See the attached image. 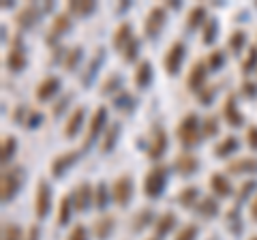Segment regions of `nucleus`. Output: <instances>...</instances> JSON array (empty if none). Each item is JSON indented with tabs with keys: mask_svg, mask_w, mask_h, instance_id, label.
<instances>
[{
	"mask_svg": "<svg viewBox=\"0 0 257 240\" xmlns=\"http://www.w3.org/2000/svg\"><path fill=\"white\" fill-rule=\"evenodd\" d=\"M131 24H120L118 30L114 33V47H118V50H122L124 45L131 43Z\"/></svg>",
	"mask_w": 257,
	"mask_h": 240,
	"instance_id": "22",
	"label": "nucleus"
},
{
	"mask_svg": "<svg viewBox=\"0 0 257 240\" xmlns=\"http://www.w3.org/2000/svg\"><path fill=\"white\" fill-rule=\"evenodd\" d=\"M150 221H152V210H150V208H144V210L138 212V217L133 219V229L140 231L142 227H146Z\"/></svg>",
	"mask_w": 257,
	"mask_h": 240,
	"instance_id": "33",
	"label": "nucleus"
},
{
	"mask_svg": "<svg viewBox=\"0 0 257 240\" xmlns=\"http://www.w3.org/2000/svg\"><path fill=\"white\" fill-rule=\"evenodd\" d=\"M15 146H18V142H15L13 135H7V138L3 140V150H0V157H3V163H7L9 159L13 157L15 153Z\"/></svg>",
	"mask_w": 257,
	"mask_h": 240,
	"instance_id": "30",
	"label": "nucleus"
},
{
	"mask_svg": "<svg viewBox=\"0 0 257 240\" xmlns=\"http://www.w3.org/2000/svg\"><path fill=\"white\" fill-rule=\"evenodd\" d=\"M197 212L204 214V217H214V214L219 212V204H216L212 197H204L197 206Z\"/></svg>",
	"mask_w": 257,
	"mask_h": 240,
	"instance_id": "29",
	"label": "nucleus"
},
{
	"mask_svg": "<svg viewBox=\"0 0 257 240\" xmlns=\"http://www.w3.org/2000/svg\"><path fill=\"white\" fill-rule=\"evenodd\" d=\"M39 120H41V114H32V118L28 120V127H37Z\"/></svg>",
	"mask_w": 257,
	"mask_h": 240,
	"instance_id": "52",
	"label": "nucleus"
},
{
	"mask_svg": "<svg viewBox=\"0 0 257 240\" xmlns=\"http://www.w3.org/2000/svg\"><path fill=\"white\" fill-rule=\"evenodd\" d=\"M182 60H184V45L180 41H176L170 50L165 54V69L170 75H176L182 67Z\"/></svg>",
	"mask_w": 257,
	"mask_h": 240,
	"instance_id": "6",
	"label": "nucleus"
},
{
	"mask_svg": "<svg viewBox=\"0 0 257 240\" xmlns=\"http://www.w3.org/2000/svg\"><path fill=\"white\" fill-rule=\"evenodd\" d=\"M223 114H225V118H227V123H229L231 127H240V125L244 123L242 114H240V111H238V105H236V99H234V94H229V97L225 99Z\"/></svg>",
	"mask_w": 257,
	"mask_h": 240,
	"instance_id": "14",
	"label": "nucleus"
},
{
	"mask_svg": "<svg viewBox=\"0 0 257 240\" xmlns=\"http://www.w3.org/2000/svg\"><path fill=\"white\" fill-rule=\"evenodd\" d=\"M236 150H238V140L236 138H225L219 146L214 148V153H216V157L223 159V157H229L231 153H236Z\"/></svg>",
	"mask_w": 257,
	"mask_h": 240,
	"instance_id": "25",
	"label": "nucleus"
},
{
	"mask_svg": "<svg viewBox=\"0 0 257 240\" xmlns=\"http://www.w3.org/2000/svg\"><path fill=\"white\" fill-rule=\"evenodd\" d=\"M94 197L92 193V189L88 182H84V185H79L75 191H73V195H71V199H73V208L79 212H86L88 210V206H90V199Z\"/></svg>",
	"mask_w": 257,
	"mask_h": 240,
	"instance_id": "9",
	"label": "nucleus"
},
{
	"mask_svg": "<svg viewBox=\"0 0 257 240\" xmlns=\"http://www.w3.org/2000/svg\"><path fill=\"white\" fill-rule=\"evenodd\" d=\"M7 67H9L11 71H22L24 67H26V56H24V52H22V47H20V39L15 41V45H13V50L9 52V56H7Z\"/></svg>",
	"mask_w": 257,
	"mask_h": 240,
	"instance_id": "15",
	"label": "nucleus"
},
{
	"mask_svg": "<svg viewBox=\"0 0 257 240\" xmlns=\"http://www.w3.org/2000/svg\"><path fill=\"white\" fill-rule=\"evenodd\" d=\"M79 60H82V47H73V50L69 52V58H67V69L73 71Z\"/></svg>",
	"mask_w": 257,
	"mask_h": 240,
	"instance_id": "42",
	"label": "nucleus"
},
{
	"mask_svg": "<svg viewBox=\"0 0 257 240\" xmlns=\"http://www.w3.org/2000/svg\"><path fill=\"white\" fill-rule=\"evenodd\" d=\"M251 217L257 221V199H255V202L251 204Z\"/></svg>",
	"mask_w": 257,
	"mask_h": 240,
	"instance_id": "54",
	"label": "nucleus"
},
{
	"mask_svg": "<svg viewBox=\"0 0 257 240\" xmlns=\"http://www.w3.org/2000/svg\"><path fill=\"white\" fill-rule=\"evenodd\" d=\"M71 28V18L69 15H58V18L54 20V24H52V30H50V41H54L56 37H60V35H64L67 30Z\"/></svg>",
	"mask_w": 257,
	"mask_h": 240,
	"instance_id": "21",
	"label": "nucleus"
},
{
	"mask_svg": "<svg viewBox=\"0 0 257 240\" xmlns=\"http://www.w3.org/2000/svg\"><path fill=\"white\" fill-rule=\"evenodd\" d=\"M174 225H176V217H174L172 212H165L163 217L157 221V227H155V229H157V234H159V236H165L167 231H172Z\"/></svg>",
	"mask_w": 257,
	"mask_h": 240,
	"instance_id": "28",
	"label": "nucleus"
},
{
	"mask_svg": "<svg viewBox=\"0 0 257 240\" xmlns=\"http://www.w3.org/2000/svg\"><path fill=\"white\" fill-rule=\"evenodd\" d=\"M84 116H86V109H84V107H77L73 114H71L67 127H64V135H67V138H75V135H77V131L82 129Z\"/></svg>",
	"mask_w": 257,
	"mask_h": 240,
	"instance_id": "18",
	"label": "nucleus"
},
{
	"mask_svg": "<svg viewBox=\"0 0 257 240\" xmlns=\"http://www.w3.org/2000/svg\"><path fill=\"white\" fill-rule=\"evenodd\" d=\"M212 94H214V88H206V90L199 92V97H202L204 103H210V97H212Z\"/></svg>",
	"mask_w": 257,
	"mask_h": 240,
	"instance_id": "50",
	"label": "nucleus"
},
{
	"mask_svg": "<svg viewBox=\"0 0 257 240\" xmlns=\"http://www.w3.org/2000/svg\"><path fill=\"white\" fill-rule=\"evenodd\" d=\"M167 150V133L163 127L155 125L150 133V144H148V157L150 159H159L163 157V153Z\"/></svg>",
	"mask_w": 257,
	"mask_h": 240,
	"instance_id": "4",
	"label": "nucleus"
},
{
	"mask_svg": "<svg viewBox=\"0 0 257 240\" xmlns=\"http://www.w3.org/2000/svg\"><path fill=\"white\" fill-rule=\"evenodd\" d=\"M223 62H225V54L221 52V50H216V52H212L210 56H208V67L210 69H221L223 67Z\"/></svg>",
	"mask_w": 257,
	"mask_h": 240,
	"instance_id": "40",
	"label": "nucleus"
},
{
	"mask_svg": "<svg viewBox=\"0 0 257 240\" xmlns=\"http://www.w3.org/2000/svg\"><path fill=\"white\" fill-rule=\"evenodd\" d=\"M150 79H152V65L148 60H144V62H140L138 71H135V84L140 88H146L150 84Z\"/></svg>",
	"mask_w": 257,
	"mask_h": 240,
	"instance_id": "20",
	"label": "nucleus"
},
{
	"mask_svg": "<svg viewBox=\"0 0 257 240\" xmlns=\"http://www.w3.org/2000/svg\"><path fill=\"white\" fill-rule=\"evenodd\" d=\"M3 240H22V229L18 225H5Z\"/></svg>",
	"mask_w": 257,
	"mask_h": 240,
	"instance_id": "41",
	"label": "nucleus"
},
{
	"mask_svg": "<svg viewBox=\"0 0 257 240\" xmlns=\"http://www.w3.org/2000/svg\"><path fill=\"white\" fill-rule=\"evenodd\" d=\"M50 204H52V193H50V185L45 180L39 182L37 187V202H35V208H37V214L39 217H45L50 212Z\"/></svg>",
	"mask_w": 257,
	"mask_h": 240,
	"instance_id": "10",
	"label": "nucleus"
},
{
	"mask_svg": "<svg viewBox=\"0 0 257 240\" xmlns=\"http://www.w3.org/2000/svg\"><path fill=\"white\" fill-rule=\"evenodd\" d=\"M71 210H73V199H71L69 195H64V197L60 199V206H58V225H64V223H69Z\"/></svg>",
	"mask_w": 257,
	"mask_h": 240,
	"instance_id": "26",
	"label": "nucleus"
},
{
	"mask_svg": "<svg viewBox=\"0 0 257 240\" xmlns=\"http://www.w3.org/2000/svg\"><path fill=\"white\" fill-rule=\"evenodd\" d=\"M246 144H248V148L257 150V127H251L246 131Z\"/></svg>",
	"mask_w": 257,
	"mask_h": 240,
	"instance_id": "47",
	"label": "nucleus"
},
{
	"mask_svg": "<svg viewBox=\"0 0 257 240\" xmlns=\"http://www.w3.org/2000/svg\"><path fill=\"white\" fill-rule=\"evenodd\" d=\"M167 185V170L165 165H155L152 170L146 174V178H144V195L148 197H159L163 193V189Z\"/></svg>",
	"mask_w": 257,
	"mask_h": 240,
	"instance_id": "1",
	"label": "nucleus"
},
{
	"mask_svg": "<svg viewBox=\"0 0 257 240\" xmlns=\"http://www.w3.org/2000/svg\"><path fill=\"white\" fill-rule=\"evenodd\" d=\"M150 240H157V238H150Z\"/></svg>",
	"mask_w": 257,
	"mask_h": 240,
	"instance_id": "55",
	"label": "nucleus"
},
{
	"mask_svg": "<svg viewBox=\"0 0 257 240\" xmlns=\"http://www.w3.org/2000/svg\"><path fill=\"white\" fill-rule=\"evenodd\" d=\"M210 189L214 191L216 195H221V197H227V195L234 193V189H231V182L225 178L223 174H219V172L210 176Z\"/></svg>",
	"mask_w": 257,
	"mask_h": 240,
	"instance_id": "16",
	"label": "nucleus"
},
{
	"mask_svg": "<svg viewBox=\"0 0 257 240\" xmlns=\"http://www.w3.org/2000/svg\"><path fill=\"white\" fill-rule=\"evenodd\" d=\"M178 140L187 148L199 142V118L195 114H187L182 118V123L178 125Z\"/></svg>",
	"mask_w": 257,
	"mask_h": 240,
	"instance_id": "2",
	"label": "nucleus"
},
{
	"mask_svg": "<svg viewBox=\"0 0 257 240\" xmlns=\"http://www.w3.org/2000/svg\"><path fill=\"white\" fill-rule=\"evenodd\" d=\"M165 24V9L163 7H155V9H150L146 22H144V33L148 37H157L159 30L163 28Z\"/></svg>",
	"mask_w": 257,
	"mask_h": 240,
	"instance_id": "7",
	"label": "nucleus"
},
{
	"mask_svg": "<svg viewBox=\"0 0 257 240\" xmlns=\"http://www.w3.org/2000/svg\"><path fill=\"white\" fill-rule=\"evenodd\" d=\"M242 92L246 94V97L255 99V97H257V86H255V84H248V82H246V84L242 86Z\"/></svg>",
	"mask_w": 257,
	"mask_h": 240,
	"instance_id": "49",
	"label": "nucleus"
},
{
	"mask_svg": "<svg viewBox=\"0 0 257 240\" xmlns=\"http://www.w3.org/2000/svg\"><path fill=\"white\" fill-rule=\"evenodd\" d=\"M69 240H88V234H86V227L82 225V223H77V225L73 227V231H71Z\"/></svg>",
	"mask_w": 257,
	"mask_h": 240,
	"instance_id": "46",
	"label": "nucleus"
},
{
	"mask_svg": "<svg viewBox=\"0 0 257 240\" xmlns=\"http://www.w3.org/2000/svg\"><path fill=\"white\" fill-rule=\"evenodd\" d=\"M244 41H246V35L242 33V30H236V33H234V35H231V37H229V50L238 54L240 50H242V45H244Z\"/></svg>",
	"mask_w": 257,
	"mask_h": 240,
	"instance_id": "34",
	"label": "nucleus"
},
{
	"mask_svg": "<svg viewBox=\"0 0 257 240\" xmlns=\"http://www.w3.org/2000/svg\"><path fill=\"white\" fill-rule=\"evenodd\" d=\"M138 50H140L138 39H131V43H128V45L124 47V60H126V62L135 60V56H138Z\"/></svg>",
	"mask_w": 257,
	"mask_h": 240,
	"instance_id": "43",
	"label": "nucleus"
},
{
	"mask_svg": "<svg viewBox=\"0 0 257 240\" xmlns=\"http://www.w3.org/2000/svg\"><path fill=\"white\" fill-rule=\"evenodd\" d=\"M176 170H178V174H182V176H191L193 172L199 167V163H197V159L193 157V155H180L178 159H176Z\"/></svg>",
	"mask_w": 257,
	"mask_h": 240,
	"instance_id": "19",
	"label": "nucleus"
},
{
	"mask_svg": "<svg viewBox=\"0 0 257 240\" xmlns=\"http://www.w3.org/2000/svg\"><path fill=\"white\" fill-rule=\"evenodd\" d=\"M118 133H120V125L114 123V125H111V129L107 131V135H105V142H103V146H101L103 153H109V150L114 148V144L118 140Z\"/></svg>",
	"mask_w": 257,
	"mask_h": 240,
	"instance_id": "31",
	"label": "nucleus"
},
{
	"mask_svg": "<svg viewBox=\"0 0 257 240\" xmlns=\"http://www.w3.org/2000/svg\"><path fill=\"white\" fill-rule=\"evenodd\" d=\"M216 30H219V26H216L214 20H208L206 22V28H204V43L210 45L214 39H216Z\"/></svg>",
	"mask_w": 257,
	"mask_h": 240,
	"instance_id": "36",
	"label": "nucleus"
},
{
	"mask_svg": "<svg viewBox=\"0 0 257 240\" xmlns=\"http://www.w3.org/2000/svg\"><path fill=\"white\" fill-rule=\"evenodd\" d=\"M255 67H257V47H248V56L242 62V71L244 73H251Z\"/></svg>",
	"mask_w": 257,
	"mask_h": 240,
	"instance_id": "37",
	"label": "nucleus"
},
{
	"mask_svg": "<svg viewBox=\"0 0 257 240\" xmlns=\"http://www.w3.org/2000/svg\"><path fill=\"white\" fill-rule=\"evenodd\" d=\"M206 62L204 60H197L195 65L191 67V73H189V88L193 92H202L204 90V82H206V75H208V71H206Z\"/></svg>",
	"mask_w": 257,
	"mask_h": 240,
	"instance_id": "8",
	"label": "nucleus"
},
{
	"mask_svg": "<svg viewBox=\"0 0 257 240\" xmlns=\"http://www.w3.org/2000/svg\"><path fill=\"white\" fill-rule=\"evenodd\" d=\"M103 56H105V50H103V47H101V50L96 52V60H92V62H90V67H88V75H86V82H88V79H90V75H92V73H96V69H99V65L103 62Z\"/></svg>",
	"mask_w": 257,
	"mask_h": 240,
	"instance_id": "45",
	"label": "nucleus"
},
{
	"mask_svg": "<svg viewBox=\"0 0 257 240\" xmlns=\"http://www.w3.org/2000/svg\"><path fill=\"white\" fill-rule=\"evenodd\" d=\"M37 20H39V9H37V5H28L26 9H24V11L18 15V24H20V26H26V28H30Z\"/></svg>",
	"mask_w": 257,
	"mask_h": 240,
	"instance_id": "24",
	"label": "nucleus"
},
{
	"mask_svg": "<svg viewBox=\"0 0 257 240\" xmlns=\"http://www.w3.org/2000/svg\"><path fill=\"white\" fill-rule=\"evenodd\" d=\"M111 229H114V217H103L94 223V236L99 240H105L111 234Z\"/></svg>",
	"mask_w": 257,
	"mask_h": 240,
	"instance_id": "23",
	"label": "nucleus"
},
{
	"mask_svg": "<svg viewBox=\"0 0 257 240\" xmlns=\"http://www.w3.org/2000/svg\"><path fill=\"white\" fill-rule=\"evenodd\" d=\"M253 240H257V238H253Z\"/></svg>",
	"mask_w": 257,
	"mask_h": 240,
	"instance_id": "56",
	"label": "nucleus"
},
{
	"mask_svg": "<svg viewBox=\"0 0 257 240\" xmlns=\"http://www.w3.org/2000/svg\"><path fill=\"white\" fill-rule=\"evenodd\" d=\"M120 84V77L118 75H114V77H109L105 84H103V94H107V92H111V90H116V86Z\"/></svg>",
	"mask_w": 257,
	"mask_h": 240,
	"instance_id": "48",
	"label": "nucleus"
},
{
	"mask_svg": "<svg viewBox=\"0 0 257 240\" xmlns=\"http://www.w3.org/2000/svg\"><path fill=\"white\" fill-rule=\"evenodd\" d=\"M20 185H22V170L20 167L3 172V178H0V197H3V204L13 199V195L18 193Z\"/></svg>",
	"mask_w": 257,
	"mask_h": 240,
	"instance_id": "3",
	"label": "nucleus"
},
{
	"mask_svg": "<svg viewBox=\"0 0 257 240\" xmlns=\"http://www.w3.org/2000/svg\"><path fill=\"white\" fill-rule=\"evenodd\" d=\"M197 238V225H193V223H189V225H184L178 236H176V240H195Z\"/></svg>",
	"mask_w": 257,
	"mask_h": 240,
	"instance_id": "39",
	"label": "nucleus"
},
{
	"mask_svg": "<svg viewBox=\"0 0 257 240\" xmlns=\"http://www.w3.org/2000/svg\"><path fill=\"white\" fill-rule=\"evenodd\" d=\"M105 204H107V187L101 185L96 187V191H94V206L96 208H105Z\"/></svg>",
	"mask_w": 257,
	"mask_h": 240,
	"instance_id": "38",
	"label": "nucleus"
},
{
	"mask_svg": "<svg viewBox=\"0 0 257 240\" xmlns=\"http://www.w3.org/2000/svg\"><path fill=\"white\" fill-rule=\"evenodd\" d=\"M178 202H180L182 206L191 208L193 204L197 202V189H195V187H187L184 191H180V195H178Z\"/></svg>",
	"mask_w": 257,
	"mask_h": 240,
	"instance_id": "32",
	"label": "nucleus"
},
{
	"mask_svg": "<svg viewBox=\"0 0 257 240\" xmlns=\"http://www.w3.org/2000/svg\"><path fill=\"white\" fill-rule=\"evenodd\" d=\"M204 18H206V9L204 7H195V9L189 13V28H197L199 24L204 22Z\"/></svg>",
	"mask_w": 257,
	"mask_h": 240,
	"instance_id": "35",
	"label": "nucleus"
},
{
	"mask_svg": "<svg viewBox=\"0 0 257 240\" xmlns=\"http://www.w3.org/2000/svg\"><path fill=\"white\" fill-rule=\"evenodd\" d=\"M39 238V227L37 225H32L30 227V236H28V240H37Z\"/></svg>",
	"mask_w": 257,
	"mask_h": 240,
	"instance_id": "53",
	"label": "nucleus"
},
{
	"mask_svg": "<svg viewBox=\"0 0 257 240\" xmlns=\"http://www.w3.org/2000/svg\"><path fill=\"white\" fill-rule=\"evenodd\" d=\"M105 120H107V109L105 107H99L94 111V116L90 120V129H88V135H86V142H84V148H88L92 144V140L96 138V135L101 133L103 129V125H105Z\"/></svg>",
	"mask_w": 257,
	"mask_h": 240,
	"instance_id": "11",
	"label": "nucleus"
},
{
	"mask_svg": "<svg viewBox=\"0 0 257 240\" xmlns=\"http://www.w3.org/2000/svg\"><path fill=\"white\" fill-rule=\"evenodd\" d=\"M227 170L231 174H255L257 172V159L255 157H242L236 159L227 165Z\"/></svg>",
	"mask_w": 257,
	"mask_h": 240,
	"instance_id": "12",
	"label": "nucleus"
},
{
	"mask_svg": "<svg viewBox=\"0 0 257 240\" xmlns=\"http://www.w3.org/2000/svg\"><path fill=\"white\" fill-rule=\"evenodd\" d=\"M77 157H79L77 153H64V155H60L58 159H54V163H52V174H54V176H62L71 165L77 161Z\"/></svg>",
	"mask_w": 257,
	"mask_h": 240,
	"instance_id": "17",
	"label": "nucleus"
},
{
	"mask_svg": "<svg viewBox=\"0 0 257 240\" xmlns=\"http://www.w3.org/2000/svg\"><path fill=\"white\" fill-rule=\"evenodd\" d=\"M58 90H60V79L58 77H47L37 88V99L39 101H47V99H52Z\"/></svg>",
	"mask_w": 257,
	"mask_h": 240,
	"instance_id": "13",
	"label": "nucleus"
},
{
	"mask_svg": "<svg viewBox=\"0 0 257 240\" xmlns=\"http://www.w3.org/2000/svg\"><path fill=\"white\" fill-rule=\"evenodd\" d=\"M111 195H114L116 204L126 206L133 197V180L128 178V176H120V178L114 182V187H111Z\"/></svg>",
	"mask_w": 257,
	"mask_h": 240,
	"instance_id": "5",
	"label": "nucleus"
},
{
	"mask_svg": "<svg viewBox=\"0 0 257 240\" xmlns=\"http://www.w3.org/2000/svg\"><path fill=\"white\" fill-rule=\"evenodd\" d=\"M94 9H96V5L90 3V0H73V3H69V11L75 15H88Z\"/></svg>",
	"mask_w": 257,
	"mask_h": 240,
	"instance_id": "27",
	"label": "nucleus"
},
{
	"mask_svg": "<svg viewBox=\"0 0 257 240\" xmlns=\"http://www.w3.org/2000/svg\"><path fill=\"white\" fill-rule=\"evenodd\" d=\"M255 187V180H251V182H246V185L242 187V193H240V197H246L248 193H251V189Z\"/></svg>",
	"mask_w": 257,
	"mask_h": 240,
	"instance_id": "51",
	"label": "nucleus"
},
{
	"mask_svg": "<svg viewBox=\"0 0 257 240\" xmlns=\"http://www.w3.org/2000/svg\"><path fill=\"white\" fill-rule=\"evenodd\" d=\"M204 133L208 135V138L219 133V123H216L214 116H208V118H206V123H204Z\"/></svg>",
	"mask_w": 257,
	"mask_h": 240,
	"instance_id": "44",
	"label": "nucleus"
}]
</instances>
